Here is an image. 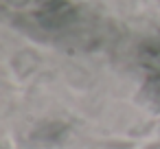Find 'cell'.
I'll return each instance as SVG.
<instances>
[{"label":"cell","mask_w":160,"mask_h":149,"mask_svg":"<svg viewBox=\"0 0 160 149\" xmlns=\"http://www.w3.org/2000/svg\"><path fill=\"white\" fill-rule=\"evenodd\" d=\"M138 57L142 66L153 70V75H160V40H145L138 48Z\"/></svg>","instance_id":"2"},{"label":"cell","mask_w":160,"mask_h":149,"mask_svg":"<svg viewBox=\"0 0 160 149\" xmlns=\"http://www.w3.org/2000/svg\"><path fill=\"white\" fill-rule=\"evenodd\" d=\"M38 20L44 29H64L75 20V7L66 0H46Z\"/></svg>","instance_id":"1"},{"label":"cell","mask_w":160,"mask_h":149,"mask_svg":"<svg viewBox=\"0 0 160 149\" xmlns=\"http://www.w3.org/2000/svg\"><path fill=\"white\" fill-rule=\"evenodd\" d=\"M5 2H9L11 7H24V5L31 2V0H5Z\"/></svg>","instance_id":"3"}]
</instances>
